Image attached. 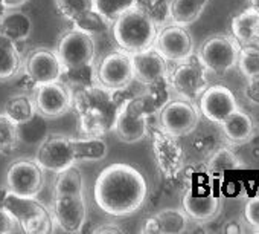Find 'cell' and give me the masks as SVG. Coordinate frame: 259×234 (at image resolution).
Listing matches in <instances>:
<instances>
[{
    "instance_id": "1",
    "label": "cell",
    "mask_w": 259,
    "mask_h": 234,
    "mask_svg": "<svg viewBox=\"0 0 259 234\" xmlns=\"http://www.w3.org/2000/svg\"><path fill=\"white\" fill-rule=\"evenodd\" d=\"M148 194L145 176L133 165L114 162L105 167L93 185L96 205L108 216L125 217L141 210Z\"/></svg>"
},
{
    "instance_id": "2",
    "label": "cell",
    "mask_w": 259,
    "mask_h": 234,
    "mask_svg": "<svg viewBox=\"0 0 259 234\" xmlns=\"http://www.w3.org/2000/svg\"><path fill=\"white\" fill-rule=\"evenodd\" d=\"M117 92L104 87L96 81L72 89L75 113L78 116V130L87 138H102L114 127L116 115L120 106Z\"/></svg>"
},
{
    "instance_id": "3",
    "label": "cell",
    "mask_w": 259,
    "mask_h": 234,
    "mask_svg": "<svg viewBox=\"0 0 259 234\" xmlns=\"http://www.w3.org/2000/svg\"><path fill=\"white\" fill-rule=\"evenodd\" d=\"M107 153L108 147L102 138H72L54 133L40 143L35 161L43 170L58 173L79 161H101Z\"/></svg>"
},
{
    "instance_id": "4",
    "label": "cell",
    "mask_w": 259,
    "mask_h": 234,
    "mask_svg": "<svg viewBox=\"0 0 259 234\" xmlns=\"http://www.w3.org/2000/svg\"><path fill=\"white\" fill-rule=\"evenodd\" d=\"M113 37L122 51L136 54L154 46L157 23L147 11L136 5L113 22Z\"/></svg>"
},
{
    "instance_id": "5",
    "label": "cell",
    "mask_w": 259,
    "mask_h": 234,
    "mask_svg": "<svg viewBox=\"0 0 259 234\" xmlns=\"http://www.w3.org/2000/svg\"><path fill=\"white\" fill-rule=\"evenodd\" d=\"M169 87L179 95V98L197 103L203 90L209 86L207 69L201 63L197 54L174 63L172 69H168L166 75Z\"/></svg>"
},
{
    "instance_id": "6",
    "label": "cell",
    "mask_w": 259,
    "mask_h": 234,
    "mask_svg": "<svg viewBox=\"0 0 259 234\" xmlns=\"http://www.w3.org/2000/svg\"><path fill=\"white\" fill-rule=\"evenodd\" d=\"M148 116L150 113L144 106L142 96H130L119 106L113 132L122 143H139L150 133Z\"/></svg>"
},
{
    "instance_id": "7",
    "label": "cell",
    "mask_w": 259,
    "mask_h": 234,
    "mask_svg": "<svg viewBox=\"0 0 259 234\" xmlns=\"http://www.w3.org/2000/svg\"><path fill=\"white\" fill-rule=\"evenodd\" d=\"M4 207L16 217L23 232L45 234L52 231L54 216L40 200L8 193Z\"/></svg>"
},
{
    "instance_id": "8",
    "label": "cell",
    "mask_w": 259,
    "mask_h": 234,
    "mask_svg": "<svg viewBox=\"0 0 259 234\" xmlns=\"http://www.w3.org/2000/svg\"><path fill=\"white\" fill-rule=\"evenodd\" d=\"M239 49L241 45L232 36L215 34L203 42L197 55L207 72L223 75L236 66Z\"/></svg>"
},
{
    "instance_id": "9",
    "label": "cell",
    "mask_w": 259,
    "mask_h": 234,
    "mask_svg": "<svg viewBox=\"0 0 259 234\" xmlns=\"http://www.w3.org/2000/svg\"><path fill=\"white\" fill-rule=\"evenodd\" d=\"M200 116L201 113L195 103L183 98L169 99L159 110L160 129L172 137L180 138L197 129Z\"/></svg>"
},
{
    "instance_id": "10",
    "label": "cell",
    "mask_w": 259,
    "mask_h": 234,
    "mask_svg": "<svg viewBox=\"0 0 259 234\" xmlns=\"http://www.w3.org/2000/svg\"><path fill=\"white\" fill-rule=\"evenodd\" d=\"M57 55L64 71H75L89 66L95 60V43L92 36L81 29H70L58 40Z\"/></svg>"
},
{
    "instance_id": "11",
    "label": "cell",
    "mask_w": 259,
    "mask_h": 234,
    "mask_svg": "<svg viewBox=\"0 0 259 234\" xmlns=\"http://www.w3.org/2000/svg\"><path fill=\"white\" fill-rule=\"evenodd\" d=\"M43 169L34 159H16L7 172V188L13 194L22 197H35L43 190Z\"/></svg>"
},
{
    "instance_id": "12",
    "label": "cell",
    "mask_w": 259,
    "mask_h": 234,
    "mask_svg": "<svg viewBox=\"0 0 259 234\" xmlns=\"http://www.w3.org/2000/svg\"><path fill=\"white\" fill-rule=\"evenodd\" d=\"M96 80L99 84L111 90L126 89L135 80L132 54L122 49L107 54L96 69Z\"/></svg>"
},
{
    "instance_id": "13",
    "label": "cell",
    "mask_w": 259,
    "mask_h": 234,
    "mask_svg": "<svg viewBox=\"0 0 259 234\" xmlns=\"http://www.w3.org/2000/svg\"><path fill=\"white\" fill-rule=\"evenodd\" d=\"M151 147L156 164L163 176L176 178L185 164V150L177 137H172L162 129L151 132Z\"/></svg>"
},
{
    "instance_id": "14",
    "label": "cell",
    "mask_w": 259,
    "mask_h": 234,
    "mask_svg": "<svg viewBox=\"0 0 259 234\" xmlns=\"http://www.w3.org/2000/svg\"><path fill=\"white\" fill-rule=\"evenodd\" d=\"M197 106L206 120L220 126L232 112L238 109V101L227 86L210 84L197 99Z\"/></svg>"
},
{
    "instance_id": "15",
    "label": "cell",
    "mask_w": 259,
    "mask_h": 234,
    "mask_svg": "<svg viewBox=\"0 0 259 234\" xmlns=\"http://www.w3.org/2000/svg\"><path fill=\"white\" fill-rule=\"evenodd\" d=\"M35 109L48 120L60 118L66 115L73 104L72 89L66 83L54 81L37 86L34 96Z\"/></svg>"
},
{
    "instance_id": "16",
    "label": "cell",
    "mask_w": 259,
    "mask_h": 234,
    "mask_svg": "<svg viewBox=\"0 0 259 234\" xmlns=\"http://www.w3.org/2000/svg\"><path fill=\"white\" fill-rule=\"evenodd\" d=\"M154 48L166 61L177 63L194 54V39L185 26L171 23L157 31Z\"/></svg>"
},
{
    "instance_id": "17",
    "label": "cell",
    "mask_w": 259,
    "mask_h": 234,
    "mask_svg": "<svg viewBox=\"0 0 259 234\" xmlns=\"http://www.w3.org/2000/svg\"><path fill=\"white\" fill-rule=\"evenodd\" d=\"M28 78L37 86L60 81L63 78L64 68L57 55V51L49 48H35L32 49L25 63Z\"/></svg>"
},
{
    "instance_id": "18",
    "label": "cell",
    "mask_w": 259,
    "mask_h": 234,
    "mask_svg": "<svg viewBox=\"0 0 259 234\" xmlns=\"http://www.w3.org/2000/svg\"><path fill=\"white\" fill-rule=\"evenodd\" d=\"M54 220L67 232H79L87 220V205L82 193L54 194Z\"/></svg>"
},
{
    "instance_id": "19",
    "label": "cell",
    "mask_w": 259,
    "mask_h": 234,
    "mask_svg": "<svg viewBox=\"0 0 259 234\" xmlns=\"http://www.w3.org/2000/svg\"><path fill=\"white\" fill-rule=\"evenodd\" d=\"M132 63L135 80L144 86L162 81L168 75V61L154 46L132 54Z\"/></svg>"
},
{
    "instance_id": "20",
    "label": "cell",
    "mask_w": 259,
    "mask_h": 234,
    "mask_svg": "<svg viewBox=\"0 0 259 234\" xmlns=\"http://www.w3.org/2000/svg\"><path fill=\"white\" fill-rule=\"evenodd\" d=\"M182 207L189 219L203 223V222L213 220L220 214L221 200L215 194L197 193L189 190L182 199Z\"/></svg>"
},
{
    "instance_id": "21",
    "label": "cell",
    "mask_w": 259,
    "mask_h": 234,
    "mask_svg": "<svg viewBox=\"0 0 259 234\" xmlns=\"http://www.w3.org/2000/svg\"><path fill=\"white\" fill-rule=\"evenodd\" d=\"M188 216L183 210L177 208H165L153 216H150L144 228L141 229L142 232H150V234H177V232H185L188 226Z\"/></svg>"
},
{
    "instance_id": "22",
    "label": "cell",
    "mask_w": 259,
    "mask_h": 234,
    "mask_svg": "<svg viewBox=\"0 0 259 234\" xmlns=\"http://www.w3.org/2000/svg\"><path fill=\"white\" fill-rule=\"evenodd\" d=\"M224 137L232 144H244L247 143L254 132V121L251 116L241 110L239 107L232 112L227 118L220 124Z\"/></svg>"
},
{
    "instance_id": "23",
    "label": "cell",
    "mask_w": 259,
    "mask_h": 234,
    "mask_svg": "<svg viewBox=\"0 0 259 234\" xmlns=\"http://www.w3.org/2000/svg\"><path fill=\"white\" fill-rule=\"evenodd\" d=\"M209 0H169L168 16L172 23L188 28L200 19Z\"/></svg>"
},
{
    "instance_id": "24",
    "label": "cell",
    "mask_w": 259,
    "mask_h": 234,
    "mask_svg": "<svg viewBox=\"0 0 259 234\" xmlns=\"http://www.w3.org/2000/svg\"><path fill=\"white\" fill-rule=\"evenodd\" d=\"M0 32H4L16 43L25 42L32 32V20L26 13L8 10L0 17Z\"/></svg>"
},
{
    "instance_id": "25",
    "label": "cell",
    "mask_w": 259,
    "mask_h": 234,
    "mask_svg": "<svg viewBox=\"0 0 259 234\" xmlns=\"http://www.w3.org/2000/svg\"><path fill=\"white\" fill-rule=\"evenodd\" d=\"M232 37L241 45H250L259 36V16L250 8L236 14L230 23Z\"/></svg>"
},
{
    "instance_id": "26",
    "label": "cell",
    "mask_w": 259,
    "mask_h": 234,
    "mask_svg": "<svg viewBox=\"0 0 259 234\" xmlns=\"http://www.w3.org/2000/svg\"><path fill=\"white\" fill-rule=\"evenodd\" d=\"M22 68V55L14 40L0 32V80L14 78Z\"/></svg>"
},
{
    "instance_id": "27",
    "label": "cell",
    "mask_w": 259,
    "mask_h": 234,
    "mask_svg": "<svg viewBox=\"0 0 259 234\" xmlns=\"http://www.w3.org/2000/svg\"><path fill=\"white\" fill-rule=\"evenodd\" d=\"M4 113L19 126V124H23L28 120H31L32 116L37 113V109H35V103L31 96L14 95V96H10L7 99Z\"/></svg>"
},
{
    "instance_id": "28",
    "label": "cell",
    "mask_w": 259,
    "mask_h": 234,
    "mask_svg": "<svg viewBox=\"0 0 259 234\" xmlns=\"http://www.w3.org/2000/svg\"><path fill=\"white\" fill-rule=\"evenodd\" d=\"M82 193V175L76 165H70L57 173L54 194Z\"/></svg>"
},
{
    "instance_id": "29",
    "label": "cell",
    "mask_w": 259,
    "mask_h": 234,
    "mask_svg": "<svg viewBox=\"0 0 259 234\" xmlns=\"http://www.w3.org/2000/svg\"><path fill=\"white\" fill-rule=\"evenodd\" d=\"M48 137V127L45 116L38 112L23 124H19V138L20 141H25L28 144H37L41 143Z\"/></svg>"
},
{
    "instance_id": "30",
    "label": "cell",
    "mask_w": 259,
    "mask_h": 234,
    "mask_svg": "<svg viewBox=\"0 0 259 234\" xmlns=\"http://www.w3.org/2000/svg\"><path fill=\"white\" fill-rule=\"evenodd\" d=\"M20 143L19 126L5 113H0V153L11 155Z\"/></svg>"
},
{
    "instance_id": "31",
    "label": "cell",
    "mask_w": 259,
    "mask_h": 234,
    "mask_svg": "<svg viewBox=\"0 0 259 234\" xmlns=\"http://www.w3.org/2000/svg\"><path fill=\"white\" fill-rule=\"evenodd\" d=\"M55 5L58 13L72 23L95 10L93 0H55Z\"/></svg>"
},
{
    "instance_id": "32",
    "label": "cell",
    "mask_w": 259,
    "mask_h": 234,
    "mask_svg": "<svg viewBox=\"0 0 259 234\" xmlns=\"http://www.w3.org/2000/svg\"><path fill=\"white\" fill-rule=\"evenodd\" d=\"M244 165L238 159V156L227 147L218 149L207 161V170L210 173H223L227 170H238Z\"/></svg>"
},
{
    "instance_id": "33",
    "label": "cell",
    "mask_w": 259,
    "mask_h": 234,
    "mask_svg": "<svg viewBox=\"0 0 259 234\" xmlns=\"http://www.w3.org/2000/svg\"><path fill=\"white\" fill-rule=\"evenodd\" d=\"M138 5V0H93L95 11H98L110 23L114 22L122 13Z\"/></svg>"
},
{
    "instance_id": "34",
    "label": "cell",
    "mask_w": 259,
    "mask_h": 234,
    "mask_svg": "<svg viewBox=\"0 0 259 234\" xmlns=\"http://www.w3.org/2000/svg\"><path fill=\"white\" fill-rule=\"evenodd\" d=\"M236 66H239V71L247 78L257 75L259 74V48L251 46V43L241 46Z\"/></svg>"
},
{
    "instance_id": "35",
    "label": "cell",
    "mask_w": 259,
    "mask_h": 234,
    "mask_svg": "<svg viewBox=\"0 0 259 234\" xmlns=\"http://www.w3.org/2000/svg\"><path fill=\"white\" fill-rule=\"evenodd\" d=\"M73 26L76 29H81V31H84V32L92 36V34H102V32H105L108 29V26H110V22L105 20L98 11L93 10V11L87 13L85 16H82L79 20H76L73 23Z\"/></svg>"
},
{
    "instance_id": "36",
    "label": "cell",
    "mask_w": 259,
    "mask_h": 234,
    "mask_svg": "<svg viewBox=\"0 0 259 234\" xmlns=\"http://www.w3.org/2000/svg\"><path fill=\"white\" fill-rule=\"evenodd\" d=\"M244 219L250 226L259 231V194L247 200L244 207Z\"/></svg>"
},
{
    "instance_id": "37",
    "label": "cell",
    "mask_w": 259,
    "mask_h": 234,
    "mask_svg": "<svg viewBox=\"0 0 259 234\" xmlns=\"http://www.w3.org/2000/svg\"><path fill=\"white\" fill-rule=\"evenodd\" d=\"M14 231H22L19 222L5 207H0V234H10Z\"/></svg>"
},
{
    "instance_id": "38",
    "label": "cell",
    "mask_w": 259,
    "mask_h": 234,
    "mask_svg": "<svg viewBox=\"0 0 259 234\" xmlns=\"http://www.w3.org/2000/svg\"><path fill=\"white\" fill-rule=\"evenodd\" d=\"M244 95H245V98H247V101L250 104L259 107V74L247 78V84H245V89H244Z\"/></svg>"
},
{
    "instance_id": "39",
    "label": "cell",
    "mask_w": 259,
    "mask_h": 234,
    "mask_svg": "<svg viewBox=\"0 0 259 234\" xmlns=\"http://www.w3.org/2000/svg\"><path fill=\"white\" fill-rule=\"evenodd\" d=\"M93 232H98V234H104V232H114V234H120L123 232L122 228L116 226L114 223H104V225H99L96 229H93Z\"/></svg>"
},
{
    "instance_id": "40",
    "label": "cell",
    "mask_w": 259,
    "mask_h": 234,
    "mask_svg": "<svg viewBox=\"0 0 259 234\" xmlns=\"http://www.w3.org/2000/svg\"><path fill=\"white\" fill-rule=\"evenodd\" d=\"M2 5L7 8V10H17L20 7H23L25 4H28L29 0H0Z\"/></svg>"
},
{
    "instance_id": "41",
    "label": "cell",
    "mask_w": 259,
    "mask_h": 234,
    "mask_svg": "<svg viewBox=\"0 0 259 234\" xmlns=\"http://www.w3.org/2000/svg\"><path fill=\"white\" fill-rule=\"evenodd\" d=\"M8 188H2L0 187V207H4V204H5V199H7V196H8Z\"/></svg>"
},
{
    "instance_id": "42",
    "label": "cell",
    "mask_w": 259,
    "mask_h": 234,
    "mask_svg": "<svg viewBox=\"0 0 259 234\" xmlns=\"http://www.w3.org/2000/svg\"><path fill=\"white\" fill-rule=\"evenodd\" d=\"M248 4H250V7H248V8H250L251 11H254V13L259 16V0H250Z\"/></svg>"
}]
</instances>
